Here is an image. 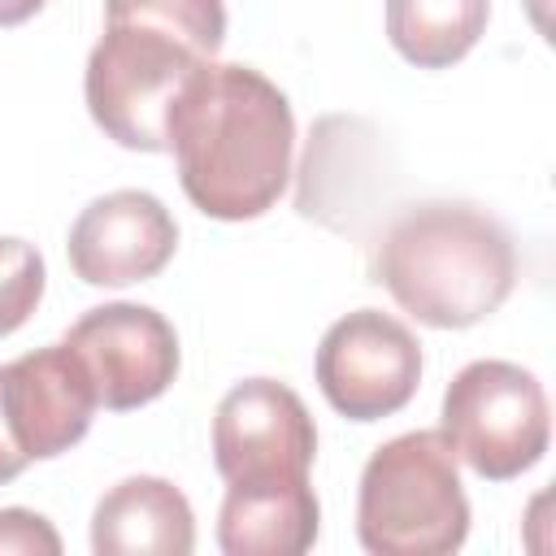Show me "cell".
<instances>
[{
	"label": "cell",
	"mask_w": 556,
	"mask_h": 556,
	"mask_svg": "<svg viewBox=\"0 0 556 556\" xmlns=\"http://www.w3.org/2000/svg\"><path fill=\"white\" fill-rule=\"evenodd\" d=\"M295 117L287 96L252 65L208 61L165 117L187 200L217 222H252L278 204L291 178Z\"/></svg>",
	"instance_id": "6da1fadb"
},
{
	"label": "cell",
	"mask_w": 556,
	"mask_h": 556,
	"mask_svg": "<svg viewBox=\"0 0 556 556\" xmlns=\"http://www.w3.org/2000/svg\"><path fill=\"white\" fill-rule=\"evenodd\" d=\"M226 39L222 0H104L83 74L91 122L130 152H165V117Z\"/></svg>",
	"instance_id": "7a4b0ae2"
},
{
	"label": "cell",
	"mask_w": 556,
	"mask_h": 556,
	"mask_svg": "<svg viewBox=\"0 0 556 556\" xmlns=\"http://www.w3.org/2000/svg\"><path fill=\"white\" fill-rule=\"evenodd\" d=\"M369 274L421 326L469 330L513 295L517 248L486 208L469 200H421L387 222Z\"/></svg>",
	"instance_id": "3957f363"
},
{
	"label": "cell",
	"mask_w": 556,
	"mask_h": 556,
	"mask_svg": "<svg viewBox=\"0 0 556 556\" xmlns=\"http://www.w3.org/2000/svg\"><path fill=\"white\" fill-rule=\"evenodd\" d=\"M356 539L374 556H447L469 539V500L443 430L374 447L356 491Z\"/></svg>",
	"instance_id": "277c9868"
},
{
	"label": "cell",
	"mask_w": 556,
	"mask_h": 556,
	"mask_svg": "<svg viewBox=\"0 0 556 556\" xmlns=\"http://www.w3.org/2000/svg\"><path fill=\"white\" fill-rule=\"evenodd\" d=\"M443 434L478 478H521L552 443L543 382L513 361H469L443 391Z\"/></svg>",
	"instance_id": "5b68a950"
},
{
	"label": "cell",
	"mask_w": 556,
	"mask_h": 556,
	"mask_svg": "<svg viewBox=\"0 0 556 556\" xmlns=\"http://www.w3.org/2000/svg\"><path fill=\"white\" fill-rule=\"evenodd\" d=\"M313 374L339 417L382 421L417 395L421 343L400 317L382 308H356L321 334Z\"/></svg>",
	"instance_id": "8992f818"
},
{
	"label": "cell",
	"mask_w": 556,
	"mask_h": 556,
	"mask_svg": "<svg viewBox=\"0 0 556 556\" xmlns=\"http://www.w3.org/2000/svg\"><path fill=\"white\" fill-rule=\"evenodd\" d=\"M61 343L78 356L96 400L113 413H130L161 400L178 378L182 361L169 317L130 300L87 308Z\"/></svg>",
	"instance_id": "52a82bcc"
},
{
	"label": "cell",
	"mask_w": 556,
	"mask_h": 556,
	"mask_svg": "<svg viewBox=\"0 0 556 556\" xmlns=\"http://www.w3.org/2000/svg\"><path fill=\"white\" fill-rule=\"evenodd\" d=\"M317 426L304 400L278 378L235 382L213 413V465L226 482L308 478Z\"/></svg>",
	"instance_id": "ba28073f"
},
{
	"label": "cell",
	"mask_w": 556,
	"mask_h": 556,
	"mask_svg": "<svg viewBox=\"0 0 556 556\" xmlns=\"http://www.w3.org/2000/svg\"><path fill=\"white\" fill-rule=\"evenodd\" d=\"M70 269L87 287H130L156 278L178 252V222L139 187L96 195L70 226Z\"/></svg>",
	"instance_id": "9c48e42d"
},
{
	"label": "cell",
	"mask_w": 556,
	"mask_h": 556,
	"mask_svg": "<svg viewBox=\"0 0 556 556\" xmlns=\"http://www.w3.org/2000/svg\"><path fill=\"white\" fill-rule=\"evenodd\" d=\"M0 404L26 460L70 452L91 430L100 408L87 369L65 343H48L0 365Z\"/></svg>",
	"instance_id": "30bf717a"
},
{
	"label": "cell",
	"mask_w": 556,
	"mask_h": 556,
	"mask_svg": "<svg viewBox=\"0 0 556 556\" xmlns=\"http://www.w3.org/2000/svg\"><path fill=\"white\" fill-rule=\"evenodd\" d=\"M195 547V513L169 478L135 473L109 486L91 513L96 556H187Z\"/></svg>",
	"instance_id": "8fae6325"
},
{
	"label": "cell",
	"mask_w": 556,
	"mask_h": 556,
	"mask_svg": "<svg viewBox=\"0 0 556 556\" xmlns=\"http://www.w3.org/2000/svg\"><path fill=\"white\" fill-rule=\"evenodd\" d=\"M321 504L308 478L226 482L217 547L226 556H300L317 543Z\"/></svg>",
	"instance_id": "7c38bea8"
},
{
	"label": "cell",
	"mask_w": 556,
	"mask_h": 556,
	"mask_svg": "<svg viewBox=\"0 0 556 556\" xmlns=\"http://www.w3.org/2000/svg\"><path fill=\"white\" fill-rule=\"evenodd\" d=\"M491 0H387V39L417 70H447L473 52Z\"/></svg>",
	"instance_id": "4fadbf2b"
},
{
	"label": "cell",
	"mask_w": 556,
	"mask_h": 556,
	"mask_svg": "<svg viewBox=\"0 0 556 556\" xmlns=\"http://www.w3.org/2000/svg\"><path fill=\"white\" fill-rule=\"evenodd\" d=\"M43 287H48V269L39 248L4 235L0 239V339L30 321V313L43 300Z\"/></svg>",
	"instance_id": "5bb4252c"
},
{
	"label": "cell",
	"mask_w": 556,
	"mask_h": 556,
	"mask_svg": "<svg viewBox=\"0 0 556 556\" xmlns=\"http://www.w3.org/2000/svg\"><path fill=\"white\" fill-rule=\"evenodd\" d=\"M0 556H61V534L30 508H0Z\"/></svg>",
	"instance_id": "9a60e30c"
},
{
	"label": "cell",
	"mask_w": 556,
	"mask_h": 556,
	"mask_svg": "<svg viewBox=\"0 0 556 556\" xmlns=\"http://www.w3.org/2000/svg\"><path fill=\"white\" fill-rule=\"evenodd\" d=\"M26 465H30V460H26V452L17 447V439H13V430H9V417H4V404H0V486L13 482Z\"/></svg>",
	"instance_id": "2e32d148"
},
{
	"label": "cell",
	"mask_w": 556,
	"mask_h": 556,
	"mask_svg": "<svg viewBox=\"0 0 556 556\" xmlns=\"http://www.w3.org/2000/svg\"><path fill=\"white\" fill-rule=\"evenodd\" d=\"M48 0H0V26H22L30 22Z\"/></svg>",
	"instance_id": "e0dca14e"
}]
</instances>
